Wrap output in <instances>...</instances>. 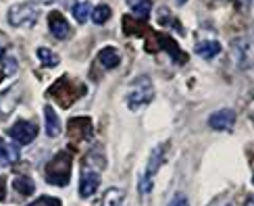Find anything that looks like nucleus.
Segmentation results:
<instances>
[{"label":"nucleus","mask_w":254,"mask_h":206,"mask_svg":"<svg viewBox=\"0 0 254 206\" xmlns=\"http://www.w3.org/2000/svg\"><path fill=\"white\" fill-rule=\"evenodd\" d=\"M104 169V156L98 154L96 150L83 158V167H81V177H79V196L81 198H90L92 194H96L100 186V173Z\"/></svg>","instance_id":"f257e3e1"},{"label":"nucleus","mask_w":254,"mask_h":206,"mask_svg":"<svg viewBox=\"0 0 254 206\" xmlns=\"http://www.w3.org/2000/svg\"><path fill=\"white\" fill-rule=\"evenodd\" d=\"M71 167H73V158L67 150H61L52 156L46 167H44V179L52 186H59V188H65L69 179H71Z\"/></svg>","instance_id":"f03ea898"},{"label":"nucleus","mask_w":254,"mask_h":206,"mask_svg":"<svg viewBox=\"0 0 254 206\" xmlns=\"http://www.w3.org/2000/svg\"><path fill=\"white\" fill-rule=\"evenodd\" d=\"M152 98H154L152 79L148 77V75H140V77H135L129 83V88H127L125 102H127V108H129V111H137V108H142Z\"/></svg>","instance_id":"7ed1b4c3"},{"label":"nucleus","mask_w":254,"mask_h":206,"mask_svg":"<svg viewBox=\"0 0 254 206\" xmlns=\"http://www.w3.org/2000/svg\"><path fill=\"white\" fill-rule=\"evenodd\" d=\"M48 96L50 98H55L63 108H69L75 100H79L81 96H83V85L75 83L71 77H61L57 79L55 83L50 85V90H48Z\"/></svg>","instance_id":"20e7f679"},{"label":"nucleus","mask_w":254,"mask_h":206,"mask_svg":"<svg viewBox=\"0 0 254 206\" xmlns=\"http://www.w3.org/2000/svg\"><path fill=\"white\" fill-rule=\"evenodd\" d=\"M8 23L15 25V27H27V25H34L38 17H40V8L36 2H19L13 4L8 8Z\"/></svg>","instance_id":"39448f33"},{"label":"nucleus","mask_w":254,"mask_h":206,"mask_svg":"<svg viewBox=\"0 0 254 206\" xmlns=\"http://www.w3.org/2000/svg\"><path fill=\"white\" fill-rule=\"evenodd\" d=\"M163 160H165V150H163V146H156V148L152 150L150 158H148V165H146L144 175H142V179H140V194H150V192H152L154 175H156V171L161 169Z\"/></svg>","instance_id":"423d86ee"},{"label":"nucleus","mask_w":254,"mask_h":206,"mask_svg":"<svg viewBox=\"0 0 254 206\" xmlns=\"http://www.w3.org/2000/svg\"><path fill=\"white\" fill-rule=\"evenodd\" d=\"M8 136L15 139V142H19L21 146H27L36 139L38 136V125L34 121H25V119H21V121H17L13 127H8Z\"/></svg>","instance_id":"0eeeda50"},{"label":"nucleus","mask_w":254,"mask_h":206,"mask_svg":"<svg viewBox=\"0 0 254 206\" xmlns=\"http://www.w3.org/2000/svg\"><path fill=\"white\" fill-rule=\"evenodd\" d=\"M94 125L90 117H73L69 121V137L73 142H83V139H92Z\"/></svg>","instance_id":"6e6552de"},{"label":"nucleus","mask_w":254,"mask_h":206,"mask_svg":"<svg viewBox=\"0 0 254 206\" xmlns=\"http://www.w3.org/2000/svg\"><path fill=\"white\" fill-rule=\"evenodd\" d=\"M23 85L21 83H15L13 88H8L6 92H2L0 94V115L2 117H6V115H10L17 108V104H19V100H21V96H23Z\"/></svg>","instance_id":"1a4fd4ad"},{"label":"nucleus","mask_w":254,"mask_h":206,"mask_svg":"<svg viewBox=\"0 0 254 206\" xmlns=\"http://www.w3.org/2000/svg\"><path fill=\"white\" fill-rule=\"evenodd\" d=\"M48 29H50V34L55 36L57 40L71 38V25H69V21L63 17V13H59V10H52V13L48 15Z\"/></svg>","instance_id":"9d476101"},{"label":"nucleus","mask_w":254,"mask_h":206,"mask_svg":"<svg viewBox=\"0 0 254 206\" xmlns=\"http://www.w3.org/2000/svg\"><path fill=\"white\" fill-rule=\"evenodd\" d=\"M236 123V113L231 111V108H219L217 113H213L208 117V125L213 129H219V132H223V129H231Z\"/></svg>","instance_id":"9b49d317"},{"label":"nucleus","mask_w":254,"mask_h":206,"mask_svg":"<svg viewBox=\"0 0 254 206\" xmlns=\"http://www.w3.org/2000/svg\"><path fill=\"white\" fill-rule=\"evenodd\" d=\"M231 57H234V61L238 63L240 69L250 67V44H248V40H234V52H231Z\"/></svg>","instance_id":"f8f14e48"},{"label":"nucleus","mask_w":254,"mask_h":206,"mask_svg":"<svg viewBox=\"0 0 254 206\" xmlns=\"http://www.w3.org/2000/svg\"><path fill=\"white\" fill-rule=\"evenodd\" d=\"M98 63L102 65L104 69H115L117 65L121 63V54L117 48H113V46H104L100 48L98 52Z\"/></svg>","instance_id":"ddd939ff"},{"label":"nucleus","mask_w":254,"mask_h":206,"mask_svg":"<svg viewBox=\"0 0 254 206\" xmlns=\"http://www.w3.org/2000/svg\"><path fill=\"white\" fill-rule=\"evenodd\" d=\"M44 123H46V136L48 137H57L61 134V119L52 106H44Z\"/></svg>","instance_id":"4468645a"},{"label":"nucleus","mask_w":254,"mask_h":206,"mask_svg":"<svg viewBox=\"0 0 254 206\" xmlns=\"http://www.w3.org/2000/svg\"><path fill=\"white\" fill-rule=\"evenodd\" d=\"M221 52V44L217 40H204V42H198L196 44V54L202 59H213Z\"/></svg>","instance_id":"2eb2a0df"},{"label":"nucleus","mask_w":254,"mask_h":206,"mask_svg":"<svg viewBox=\"0 0 254 206\" xmlns=\"http://www.w3.org/2000/svg\"><path fill=\"white\" fill-rule=\"evenodd\" d=\"M13 188H15V192L21 194V196H31V194L36 192V181L29 175H17L13 179Z\"/></svg>","instance_id":"dca6fc26"},{"label":"nucleus","mask_w":254,"mask_h":206,"mask_svg":"<svg viewBox=\"0 0 254 206\" xmlns=\"http://www.w3.org/2000/svg\"><path fill=\"white\" fill-rule=\"evenodd\" d=\"M0 65H2V71H4V75H8V77H13V75L19 73V63L8 50L0 52Z\"/></svg>","instance_id":"f3484780"},{"label":"nucleus","mask_w":254,"mask_h":206,"mask_svg":"<svg viewBox=\"0 0 254 206\" xmlns=\"http://www.w3.org/2000/svg\"><path fill=\"white\" fill-rule=\"evenodd\" d=\"M17 158H19V150L0 137V165H10V162H17Z\"/></svg>","instance_id":"a211bd4d"},{"label":"nucleus","mask_w":254,"mask_h":206,"mask_svg":"<svg viewBox=\"0 0 254 206\" xmlns=\"http://www.w3.org/2000/svg\"><path fill=\"white\" fill-rule=\"evenodd\" d=\"M38 59L42 61V65H46V67H57V65L61 63V57L55 52V50H50V48H38Z\"/></svg>","instance_id":"6ab92c4d"},{"label":"nucleus","mask_w":254,"mask_h":206,"mask_svg":"<svg viewBox=\"0 0 254 206\" xmlns=\"http://www.w3.org/2000/svg\"><path fill=\"white\" fill-rule=\"evenodd\" d=\"M111 15H113V10L107 4H98L96 8H92V19L96 25H104L111 19Z\"/></svg>","instance_id":"aec40b11"},{"label":"nucleus","mask_w":254,"mask_h":206,"mask_svg":"<svg viewBox=\"0 0 254 206\" xmlns=\"http://www.w3.org/2000/svg\"><path fill=\"white\" fill-rule=\"evenodd\" d=\"M123 202V192L119 188H111L102 198V206H121Z\"/></svg>","instance_id":"412c9836"},{"label":"nucleus","mask_w":254,"mask_h":206,"mask_svg":"<svg viewBox=\"0 0 254 206\" xmlns=\"http://www.w3.org/2000/svg\"><path fill=\"white\" fill-rule=\"evenodd\" d=\"M90 10H92L90 2H79V4L73 6V17H75L77 23H86L88 17H90Z\"/></svg>","instance_id":"4be33fe9"},{"label":"nucleus","mask_w":254,"mask_h":206,"mask_svg":"<svg viewBox=\"0 0 254 206\" xmlns=\"http://www.w3.org/2000/svg\"><path fill=\"white\" fill-rule=\"evenodd\" d=\"M150 8H152L150 0H140V2L133 4V15L142 17V19H148V15H150Z\"/></svg>","instance_id":"5701e85b"},{"label":"nucleus","mask_w":254,"mask_h":206,"mask_svg":"<svg viewBox=\"0 0 254 206\" xmlns=\"http://www.w3.org/2000/svg\"><path fill=\"white\" fill-rule=\"evenodd\" d=\"M27 206H63V204H61V200L55 198V196H40V198H36L34 202H29Z\"/></svg>","instance_id":"b1692460"},{"label":"nucleus","mask_w":254,"mask_h":206,"mask_svg":"<svg viewBox=\"0 0 254 206\" xmlns=\"http://www.w3.org/2000/svg\"><path fill=\"white\" fill-rule=\"evenodd\" d=\"M169 206H190V204H188V198L184 196V194H177V196L173 198V202L169 204Z\"/></svg>","instance_id":"393cba45"},{"label":"nucleus","mask_w":254,"mask_h":206,"mask_svg":"<svg viewBox=\"0 0 254 206\" xmlns=\"http://www.w3.org/2000/svg\"><path fill=\"white\" fill-rule=\"evenodd\" d=\"M234 4H236V8H240V10H248V8L252 6V0H234Z\"/></svg>","instance_id":"a878e982"},{"label":"nucleus","mask_w":254,"mask_h":206,"mask_svg":"<svg viewBox=\"0 0 254 206\" xmlns=\"http://www.w3.org/2000/svg\"><path fill=\"white\" fill-rule=\"evenodd\" d=\"M6 198V179L0 175V200H4Z\"/></svg>","instance_id":"bb28decb"},{"label":"nucleus","mask_w":254,"mask_h":206,"mask_svg":"<svg viewBox=\"0 0 254 206\" xmlns=\"http://www.w3.org/2000/svg\"><path fill=\"white\" fill-rule=\"evenodd\" d=\"M213 206H234V202H231V198H227V196H223V198H219Z\"/></svg>","instance_id":"cd10ccee"},{"label":"nucleus","mask_w":254,"mask_h":206,"mask_svg":"<svg viewBox=\"0 0 254 206\" xmlns=\"http://www.w3.org/2000/svg\"><path fill=\"white\" fill-rule=\"evenodd\" d=\"M38 2H42V4H50L52 0H36V4H38Z\"/></svg>","instance_id":"c85d7f7f"},{"label":"nucleus","mask_w":254,"mask_h":206,"mask_svg":"<svg viewBox=\"0 0 254 206\" xmlns=\"http://www.w3.org/2000/svg\"><path fill=\"white\" fill-rule=\"evenodd\" d=\"M175 2H177V4H186V2H188V0H175Z\"/></svg>","instance_id":"c756f323"},{"label":"nucleus","mask_w":254,"mask_h":206,"mask_svg":"<svg viewBox=\"0 0 254 206\" xmlns=\"http://www.w3.org/2000/svg\"><path fill=\"white\" fill-rule=\"evenodd\" d=\"M246 206H252V196L248 198V202H246Z\"/></svg>","instance_id":"7c9ffc66"}]
</instances>
